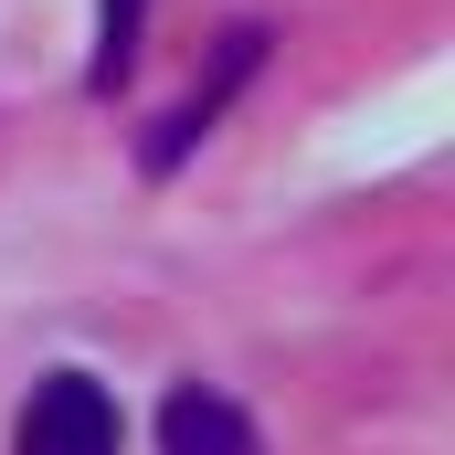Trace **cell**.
<instances>
[{
    "label": "cell",
    "mask_w": 455,
    "mask_h": 455,
    "mask_svg": "<svg viewBox=\"0 0 455 455\" xmlns=\"http://www.w3.org/2000/svg\"><path fill=\"white\" fill-rule=\"evenodd\" d=\"M127 424H116V392L96 371H43L21 424H11V455H116Z\"/></svg>",
    "instance_id": "obj_1"
},
{
    "label": "cell",
    "mask_w": 455,
    "mask_h": 455,
    "mask_svg": "<svg viewBox=\"0 0 455 455\" xmlns=\"http://www.w3.org/2000/svg\"><path fill=\"white\" fill-rule=\"evenodd\" d=\"M159 455H265V435H254V413H243L233 392L180 381V392L159 403Z\"/></svg>",
    "instance_id": "obj_2"
},
{
    "label": "cell",
    "mask_w": 455,
    "mask_h": 455,
    "mask_svg": "<svg viewBox=\"0 0 455 455\" xmlns=\"http://www.w3.org/2000/svg\"><path fill=\"white\" fill-rule=\"evenodd\" d=\"M254 64H265V32L243 21V32H233V43H223V75H212V85H202L191 107H180V116H170V127H159V148H148V170H180V159H191V138H212V116H223V96H233V85H243V75H254Z\"/></svg>",
    "instance_id": "obj_3"
},
{
    "label": "cell",
    "mask_w": 455,
    "mask_h": 455,
    "mask_svg": "<svg viewBox=\"0 0 455 455\" xmlns=\"http://www.w3.org/2000/svg\"><path fill=\"white\" fill-rule=\"evenodd\" d=\"M138 11H148V0H96V64H85V85H96V96L138 64Z\"/></svg>",
    "instance_id": "obj_4"
}]
</instances>
